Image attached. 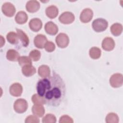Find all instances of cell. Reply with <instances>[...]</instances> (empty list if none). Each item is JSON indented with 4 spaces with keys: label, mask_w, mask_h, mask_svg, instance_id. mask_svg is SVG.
<instances>
[{
    "label": "cell",
    "mask_w": 123,
    "mask_h": 123,
    "mask_svg": "<svg viewBox=\"0 0 123 123\" xmlns=\"http://www.w3.org/2000/svg\"><path fill=\"white\" fill-rule=\"evenodd\" d=\"M37 94L44 99L46 104L52 107L60 104L66 92L62 79L56 74L40 79L37 83Z\"/></svg>",
    "instance_id": "6da1fadb"
},
{
    "label": "cell",
    "mask_w": 123,
    "mask_h": 123,
    "mask_svg": "<svg viewBox=\"0 0 123 123\" xmlns=\"http://www.w3.org/2000/svg\"><path fill=\"white\" fill-rule=\"evenodd\" d=\"M108 26V22L103 18H97L93 21L92 26L94 30L97 32L105 31Z\"/></svg>",
    "instance_id": "7a4b0ae2"
},
{
    "label": "cell",
    "mask_w": 123,
    "mask_h": 123,
    "mask_svg": "<svg viewBox=\"0 0 123 123\" xmlns=\"http://www.w3.org/2000/svg\"><path fill=\"white\" fill-rule=\"evenodd\" d=\"M28 103L26 100L23 98L17 99L14 103L13 109L18 113L25 112L27 109Z\"/></svg>",
    "instance_id": "3957f363"
},
{
    "label": "cell",
    "mask_w": 123,
    "mask_h": 123,
    "mask_svg": "<svg viewBox=\"0 0 123 123\" xmlns=\"http://www.w3.org/2000/svg\"><path fill=\"white\" fill-rule=\"evenodd\" d=\"M1 10L3 13L8 17L13 16L16 12L14 6L9 2H5L2 4Z\"/></svg>",
    "instance_id": "277c9868"
},
{
    "label": "cell",
    "mask_w": 123,
    "mask_h": 123,
    "mask_svg": "<svg viewBox=\"0 0 123 123\" xmlns=\"http://www.w3.org/2000/svg\"><path fill=\"white\" fill-rule=\"evenodd\" d=\"M56 43L58 46L61 48H66L69 44V38L65 33H60L56 37Z\"/></svg>",
    "instance_id": "5b68a950"
},
{
    "label": "cell",
    "mask_w": 123,
    "mask_h": 123,
    "mask_svg": "<svg viewBox=\"0 0 123 123\" xmlns=\"http://www.w3.org/2000/svg\"><path fill=\"white\" fill-rule=\"evenodd\" d=\"M110 83L113 87H119L123 83V75L121 74L116 73L112 74L110 79Z\"/></svg>",
    "instance_id": "8992f818"
},
{
    "label": "cell",
    "mask_w": 123,
    "mask_h": 123,
    "mask_svg": "<svg viewBox=\"0 0 123 123\" xmlns=\"http://www.w3.org/2000/svg\"><path fill=\"white\" fill-rule=\"evenodd\" d=\"M74 15L72 12H65L60 15L59 20L62 24H70L74 22Z\"/></svg>",
    "instance_id": "52a82bcc"
},
{
    "label": "cell",
    "mask_w": 123,
    "mask_h": 123,
    "mask_svg": "<svg viewBox=\"0 0 123 123\" xmlns=\"http://www.w3.org/2000/svg\"><path fill=\"white\" fill-rule=\"evenodd\" d=\"M93 16V12L92 10L89 8L84 9L81 12L80 15V21L84 23L90 22Z\"/></svg>",
    "instance_id": "ba28073f"
},
{
    "label": "cell",
    "mask_w": 123,
    "mask_h": 123,
    "mask_svg": "<svg viewBox=\"0 0 123 123\" xmlns=\"http://www.w3.org/2000/svg\"><path fill=\"white\" fill-rule=\"evenodd\" d=\"M48 40L46 37L42 34L37 35L34 39V43L35 46L39 49L44 48Z\"/></svg>",
    "instance_id": "9c48e42d"
},
{
    "label": "cell",
    "mask_w": 123,
    "mask_h": 123,
    "mask_svg": "<svg viewBox=\"0 0 123 123\" xmlns=\"http://www.w3.org/2000/svg\"><path fill=\"white\" fill-rule=\"evenodd\" d=\"M11 95L14 97H19L21 95L23 92V87L18 83H15L12 84L9 89Z\"/></svg>",
    "instance_id": "30bf717a"
},
{
    "label": "cell",
    "mask_w": 123,
    "mask_h": 123,
    "mask_svg": "<svg viewBox=\"0 0 123 123\" xmlns=\"http://www.w3.org/2000/svg\"><path fill=\"white\" fill-rule=\"evenodd\" d=\"M102 48L106 51L112 50L115 46L114 40L111 37H106L102 42Z\"/></svg>",
    "instance_id": "8fae6325"
},
{
    "label": "cell",
    "mask_w": 123,
    "mask_h": 123,
    "mask_svg": "<svg viewBox=\"0 0 123 123\" xmlns=\"http://www.w3.org/2000/svg\"><path fill=\"white\" fill-rule=\"evenodd\" d=\"M29 26L31 30L34 32L39 31L42 26V23L41 20L37 18L31 19L29 23Z\"/></svg>",
    "instance_id": "7c38bea8"
},
{
    "label": "cell",
    "mask_w": 123,
    "mask_h": 123,
    "mask_svg": "<svg viewBox=\"0 0 123 123\" xmlns=\"http://www.w3.org/2000/svg\"><path fill=\"white\" fill-rule=\"evenodd\" d=\"M46 32L50 35H55L58 32L57 25L51 21L47 22L44 27Z\"/></svg>",
    "instance_id": "4fadbf2b"
},
{
    "label": "cell",
    "mask_w": 123,
    "mask_h": 123,
    "mask_svg": "<svg viewBox=\"0 0 123 123\" xmlns=\"http://www.w3.org/2000/svg\"><path fill=\"white\" fill-rule=\"evenodd\" d=\"M26 10L29 12L33 13L37 11L40 8V3L37 0H32L27 2L25 5Z\"/></svg>",
    "instance_id": "5bb4252c"
},
{
    "label": "cell",
    "mask_w": 123,
    "mask_h": 123,
    "mask_svg": "<svg viewBox=\"0 0 123 123\" xmlns=\"http://www.w3.org/2000/svg\"><path fill=\"white\" fill-rule=\"evenodd\" d=\"M45 12L49 18L53 19L57 17L59 13V10L56 6L50 5L46 8Z\"/></svg>",
    "instance_id": "9a60e30c"
},
{
    "label": "cell",
    "mask_w": 123,
    "mask_h": 123,
    "mask_svg": "<svg viewBox=\"0 0 123 123\" xmlns=\"http://www.w3.org/2000/svg\"><path fill=\"white\" fill-rule=\"evenodd\" d=\"M28 20V15L24 11L18 12L15 17V21L18 24H24Z\"/></svg>",
    "instance_id": "2e32d148"
},
{
    "label": "cell",
    "mask_w": 123,
    "mask_h": 123,
    "mask_svg": "<svg viewBox=\"0 0 123 123\" xmlns=\"http://www.w3.org/2000/svg\"><path fill=\"white\" fill-rule=\"evenodd\" d=\"M17 33L18 35L19 39L21 40L23 46L27 47L29 43V40L27 35L21 29H16Z\"/></svg>",
    "instance_id": "e0dca14e"
},
{
    "label": "cell",
    "mask_w": 123,
    "mask_h": 123,
    "mask_svg": "<svg viewBox=\"0 0 123 123\" xmlns=\"http://www.w3.org/2000/svg\"><path fill=\"white\" fill-rule=\"evenodd\" d=\"M22 72L24 75L28 77L34 75L36 73V69L32 65H26L22 67Z\"/></svg>",
    "instance_id": "ac0fdd59"
},
{
    "label": "cell",
    "mask_w": 123,
    "mask_h": 123,
    "mask_svg": "<svg viewBox=\"0 0 123 123\" xmlns=\"http://www.w3.org/2000/svg\"><path fill=\"white\" fill-rule=\"evenodd\" d=\"M32 111L35 115L41 117L45 113V109L42 105L34 104L32 106Z\"/></svg>",
    "instance_id": "d6986e66"
},
{
    "label": "cell",
    "mask_w": 123,
    "mask_h": 123,
    "mask_svg": "<svg viewBox=\"0 0 123 123\" xmlns=\"http://www.w3.org/2000/svg\"><path fill=\"white\" fill-rule=\"evenodd\" d=\"M50 70L49 67L46 65H42L38 67V74L42 78H45L49 76Z\"/></svg>",
    "instance_id": "ffe728a7"
},
{
    "label": "cell",
    "mask_w": 123,
    "mask_h": 123,
    "mask_svg": "<svg viewBox=\"0 0 123 123\" xmlns=\"http://www.w3.org/2000/svg\"><path fill=\"white\" fill-rule=\"evenodd\" d=\"M111 33L115 36H118L123 31V26L121 24L114 23L110 27Z\"/></svg>",
    "instance_id": "44dd1931"
},
{
    "label": "cell",
    "mask_w": 123,
    "mask_h": 123,
    "mask_svg": "<svg viewBox=\"0 0 123 123\" xmlns=\"http://www.w3.org/2000/svg\"><path fill=\"white\" fill-rule=\"evenodd\" d=\"M19 57V53L13 49H10L7 51L6 58L9 61H16L18 60Z\"/></svg>",
    "instance_id": "7402d4cb"
},
{
    "label": "cell",
    "mask_w": 123,
    "mask_h": 123,
    "mask_svg": "<svg viewBox=\"0 0 123 123\" xmlns=\"http://www.w3.org/2000/svg\"><path fill=\"white\" fill-rule=\"evenodd\" d=\"M6 38L8 41L12 44H17L19 39L17 33H16L14 32H9L6 36Z\"/></svg>",
    "instance_id": "603a6c76"
},
{
    "label": "cell",
    "mask_w": 123,
    "mask_h": 123,
    "mask_svg": "<svg viewBox=\"0 0 123 123\" xmlns=\"http://www.w3.org/2000/svg\"><path fill=\"white\" fill-rule=\"evenodd\" d=\"M101 51L100 49L98 47H94L89 50V56L93 59H98L101 56Z\"/></svg>",
    "instance_id": "cb8c5ba5"
},
{
    "label": "cell",
    "mask_w": 123,
    "mask_h": 123,
    "mask_svg": "<svg viewBox=\"0 0 123 123\" xmlns=\"http://www.w3.org/2000/svg\"><path fill=\"white\" fill-rule=\"evenodd\" d=\"M105 120L107 123H118L119 117L116 113L111 112L107 115Z\"/></svg>",
    "instance_id": "d4e9b609"
},
{
    "label": "cell",
    "mask_w": 123,
    "mask_h": 123,
    "mask_svg": "<svg viewBox=\"0 0 123 123\" xmlns=\"http://www.w3.org/2000/svg\"><path fill=\"white\" fill-rule=\"evenodd\" d=\"M18 63L21 66H24L26 65H31L32 61L29 57L26 56H22L18 59Z\"/></svg>",
    "instance_id": "484cf974"
},
{
    "label": "cell",
    "mask_w": 123,
    "mask_h": 123,
    "mask_svg": "<svg viewBox=\"0 0 123 123\" xmlns=\"http://www.w3.org/2000/svg\"><path fill=\"white\" fill-rule=\"evenodd\" d=\"M32 101L34 104L36 105H43L46 104L44 99L38 94H35L32 96Z\"/></svg>",
    "instance_id": "4316f807"
},
{
    "label": "cell",
    "mask_w": 123,
    "mask_h": 123,
    "mask_svg": "<svg viewBox=\"0 0 123 123\" xmlns=\"http://www.w3.org/2000/svg\"><path fill=\"white\" fill-rule=\"evenodd\" d=\"M42 122L43 123H55L56 122V118L53 114L49 113L42 118Z\"/></svg>",
    "instance_id": "83f0119b"
},
{
    "label": "cell",
    "mask_w": 123,
    "mask_h": 123,
    "mask_svg": "<svg viewBox=\"0 0 123 123\" xmlns=\"http://www.w3.org/2000/svg\"><path fill=\"white\" fill-rule=\"evenodd\" d=\"M29 57L33 61L36 62L40 59L41 57V53L37 49H34L30 52Z\"/></svg>",
    "instance_id": "f1b7e54d"
},
{
    "label": "cell",
    "mask_w": 123,
    "mask_h": 123,
    "mask_svg": "<svg viewBox=\"0 0 123 123\" xmlns=\"http://www.w3.org/2000/svg\"><path fill=\"white\" fill-rule=\"evenodd\" d=\"M45 50L49 52L53 51L55 49V44L51 41H47L44 47Z\"/></svg>",
    "instance_id": "f546056e"
},
{
    "label": "cell",
    "mask_w": 123,
    "mask_h": 123,
    "mask_svg": "<svg viewBox=\"0 0 123 123\" xmlns=\"http://www.w3.org/2000/svg\"><path fill=\"white\" fill-rule=\"evenodd\" d=\"M73 119L67 115H64L61 116L59 120L60 123H73Z\"/></svg>",
    "instance_id": "4dcf8cb0"
},
{
    "label": "cell",
    "mask_w": 123,
    "mask_h": 123,
    "mask_svg": "<svg viewBox=\"0 0 123 123\" xmlns=\"http://www.w3.org/2000/svg\"><path fill=\"white\" fill-rule=\"evenodd\" d=\"M25 123H39V119L36 116V115H29L26 118L25 120Z\"/></svg>",
    "instance_id": "1f68e13d"
}]
</instances>
